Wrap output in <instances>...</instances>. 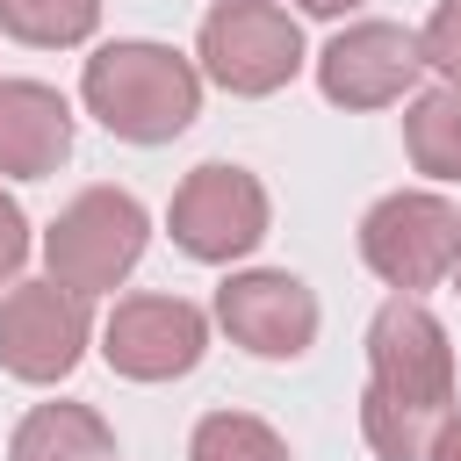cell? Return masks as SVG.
Wrapping results in <instances>:
<instances>
[{
  "mask_svg": "<svg viewBox=\"0 0 461 461\" xmlns=\"http://www.w3.org/2000/svg\"><path fill=\"white\" fill-rule=\"evenodd\" d=\"M101 29V0H0V36L29 50H72Z\"/></svg>",
  "mask_w": 461,
  "mask_h": 461,
  "instance_id": "5bb4252c",
  "label": "cell"
},
{
  "mask_svg": "<svg viewBox=\"0 0 461 461\" xmlns=\"http://www.w3.org/2000/svg\"><path fill=\"white\" fill-rule=\"evenodd\" d=\"M209 353V317L187 295H122L101 324V360L122 382H180Z\"/></svg>",
  "mask_w": 461,
  "mask_h": 461,
  "instance_id": "ba28073f",
  "label": "cell"
},
{
  "mask_svg": "<svg viewBox=\"0 0 461 461\" xmlns=\"http://www.w3.org/2000/svg\"><path fill=\"white\" fill-rule=\"evenodd\" d=\"M403 151H411L418 173L461 180V86L454 79L411 94V108H403Z\"/></svg>",
  "mask_w": 461,
  "mask_h": 461,
  "instance_id": "4fadbf2b",
  "label": "cell"
},
{
  "mask_svg": "<svg viewBox=\"0 0 461 461\" xmlns=\"http://www.w3.org/2000/svg\"><path fill=\"white\" fill-rule=\"evenodd\" d=\"M144 245H151V216L130 187H79L43 230V274L94 303L137 274Z\"/></svg>",
  "mask_w": 461,
  "mask_h": 461,
  "instance_id": "3957f363",
  "label": "cell"
},
{
  "mask_svg": "<svg viewBox=\"0 0 461 461\" xmlns=\"http://www.w3.org/2000/svg\"><path fill=\"white\" fill-rule=\"evenodd\" d=\"M425 461H461V411H447V425L432 432V447H425Z\"/></svg>",
  "mask_w": 461,
  "mask_h": 461,
  "instance_id": "ac0fdd59",
  "label": "cell"
},
{
  "mask_svg": "<svg viewBox=\"0 0 461 461\" xmlns=\"http://www.w3.org/2000/svg\"><path fill=\"white\" fill-rule=\"evenodd\" d=\"M267 223H274V202H267V180L230 166V158H209L194 166L180 187H173V209H166V230L187 259L202 267H230L245 252L267 245Z\"/></svg>",
  "mask_w": 461,
  "mask_h": 461,
  "instance_id": "8992f818",
  "label": "cell"
},
{
  "mask_svg": "<svg viewBox=\"0 0 461 461\" xmlns=\"http://www.w3.org/2000/svg\"><path fill=\"white\" fill-rule=\"evenodd\" d=\"M447 411H454V339L425 310V295H389L367 324L360 439L375 447V461H425Z\"/></svg>",
  "mask_w": 461,
  "mask_h": 461,
  "instance_id": "6da1fadb",
  "label": "cell"
},
{
  "mask_svg": "<svg viewBox=\"0 0 461 461\" xmlns=\"http://www.w3.org/2000/svg\"><path fill=\"white\" fill-rule=\"evenodd\" d=\"M72 158V108L43 79H0V173L43 180Z\"/></svg>",
  "mask_w": 461,
  "mask_h": 461,
  "instance_id": "8fae6325",
  "label": "cell"
},
{
  "mask_svg": "<svg viewBox=\"0 0 461 461\" xmlns=\"http://www.w3.org/2000/svg\"><path fill=\"white\" fill-rule=\"evenodd\" d=\"M194 58H202V79H216L223 94L267 101L303 72L310 50H303V29L281 0H216L202 14Z\"/></svg>",
  "mask_w": 461,
  "mask_h": 461,
  "instance_id": "277c9868",
  "label": "cell"
},
{
  "mask_svg": "<svg viewBox=\"0 0 461 461\" xmlns=\"http://www.w3.org/2000/svg\"><path fill=\"white\" fill-rule=\"evenodd\" d=\"M418 72H425L418 29L403 22H346L317 50V94L331 108H389L418 86Z\"/></svg>",
  "mask_w": 461,
  "mask_h": 461,
  "instance_id": "30bf717a",
  "label": "cell"
},
{
  "mask_svg": "<svg viewBox=\"0 0 461 461\" xmlns=\"http://www.w3.org/2000/svg\"><path fill=\"white\" fill-rule=\"evenodd\" d=\"M295 7H303V14H324V22H339V14H353L360 0H295Z\"/></svg>",
  "mask_w": 461,
  "mask_h": 461,
  "instance_id": "d6986e66",
  "label": "cell"
},
{
  "mask_svg": "<svg viewBox=\"0 0 461 461\" xmlns=\"http://www.w3.org/2000/svg\"><path fill=\"white\" fill-rule=\"evenodd\" d=\"M22 267H29V216H22V202L0 187V288L22 281Z\"/></svg>",
  "mask_w": 461,
  "mask_h": 461,
  "instance_id": "e0dca14e",
  "label": "cell"
},
{
  "mask_svg": "<svg viewBox=\"0 0 461 461\" xmlns=\"http://www.w3.org/2000/svg\"><path fill=\"white\" fill-rule=\"evenodd\" d=\"M187 461H295L288 439L252 411H209L187 432Z\"/></svg>",
  "mask_w": 461,
  "mask_h": 461,
  "instance_id": "9a60e30c",
  "label": "cell"
},
{
  "mask_svg": "<svg viewBox=\"0 0 461 461\" xmlns=\"http://www.w3.org/2000/svg\"><path fill=\"white\" fill-rule=\"evenodd\" d=\"M86 115L122 144H173L202 115V65L151 36H115L79 65Z\"/></svg>",
  "mask_w": 461,
  "mask_h": 461,
  "instance_id": "7a4b0ae2",
  "label": "cell"
},
{
  "mask_svg": "<svg viewBox=\"0 0 461 461\" xmlns=\"http://www.w3.org/2000/svg\"><path fill=\"white\" fill-rule=\"evenodd\" d=\"M7 461H115V425L94 403H36L14 425Z\"/></svg>",
  "mask_w": 461,
  "mask_h": 461,
  "instance_id": "7c38bea8",
  "label": "cell"
},
{
  "mask_svg": "<svg viewBox=\"0 0 461 461\" xmlns=\"http://www.w3.org/2000/svg\"><path fill=\"white\" fill-rule=\"evenodd\" d=\"M461 252V209L432 187H396L360 216V259L396 295H425L454 274Z\"/></svg>",
  "mask_w": 461,
  "mask_h": 461,
  "instance_id": "5b68a950",
  "label": "cell"
},
{
  "mask_svg": "<svg viewBox=\"0 0 461 461\" xmlns=\"http://www.w3.org/2000/svg\"><path fill=\"white\" fill-rule=\"evenodd\" d=\"M86 339H94L86 295L58 288L50 274L43 281H7V295H0V375H14L29 389H50L79 367Z\"/></svg>",
  "mask_w": 461,
  "mask_h": 461,
  "instance_id": "52a82bcc",
  "label": "cell"
},
{
  "mask_svg": "<svg viewBox=\"0 0 461 461\" xmlns=\"http://www.w3.org/2000/svg\"><path fill=\"white\" fill-rule=\"evenodd\" d=\"M418 58H425L439 79L461 86V0H439V7L425 14V29H418Z\"/></svg>",
  "mask_w": 461,
  "mask_h": 461,
  "instance_id": "2e32d148",
  "label": "cell"
},
{
  "mask_svg": "<svg viewBox=\"0 0 461 461\" xmlns=\"http://www.w3.org/2000/svg\"><path fill=\"white\" fill-rule=\"evenodd\" d=\"M447 281H454V288H461V252H454V274H447Z\"/></svg>",
  "mask_w": 461,
  "mask_h": 461,
  "instance_id": "ffe728a7",
  "label": "cell"
},
{
  "mask_svg": "<svg viewBox=\"0 0 461 461\" xmlns=\"http://www.w3.org/2000/svg\"><path fill=\"white\" fill-rule=\"evenodd\" d=\"M216 324L252 360H303L317 346V295L288 267H245L216 288Z\"/></svg>",
  "mask_w": 461,
  "mask_h": 461,
  "instance_id": "9c48e42d",
  "label": "cell"
}]
</instances>
